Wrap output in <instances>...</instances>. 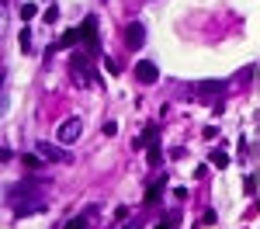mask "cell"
I'll return each mask as SVG.
<instances>
[{"mask_svg":"<svg viewBox=\"0 0 260 229\" xmlns=\"http://www.w3.org/2000/svg\"><path fill=\"white\" fill-rule=\"evenodd\" d=\"M80 132H83L80 118H66V122L59 125V132H56V139H59L62 146H70V143H77V139H80Z\"/></svg>","mask_w":260,"mask_h":229,"instance_id":"1","label":"cell"},{"mask_svg":"<svg viewBox=\"0 0 260 229\" xmlns=\"http://www.w3.org/2000/svg\"><path fill=\"white\" fill-rule=\"evenodd\" d=\"M136 80L139 83H156L160 80V66H156L153 59H142L139 66H136Z\"/></svg>","mask_w":260,"mask_h":229,"instance_id":"2","label":"cell"},{"mask_svg":"<svg viewBox=\"0 0 260 229\" xmlns=\"http://www.w3.org/2000/svg\"><path fill=\"white\" fill-rule=\"evenodd\" d=\"M142 42H146V28H142L139 21L125 24V45H128V49H142Z\"/></svg>","mask_w":260,"mask_h":229,"instance_id":"3","label":"cell"},{"mask_svg":"<svg viewBox=\"0 0 260 229\" xmlns=\"http://www.w3.org/2000/svg\"><path fill=\"white\" fill-rule=\"evenodd\" d=\"M83 42H87V49H90V52H98V18H94V14H90V18H83Z\"/></svg>","mask_w":260,"mask_h":229,"instance_id":"4","label":"cell"},{"mask_svg":"<svg viewBox=\"0 0 260 229\" xmlns=\"http://www.w3.org/2000/svg\"><path fill=\"white\" fill-rule=\"evenodd\" d=\"M225 90V83L222 80H205V83H198V97H212V94H222Z\"/></svg>","mask_w":260,"mask_h":229,"instance_id":"5","label":"cell"},{"mask_svg":"<svg viewBox=\"0 0 260 229\" xmlns=\"http://www.w3.org/2000/svg\"><path fill=\"white\" fill-rule=\"evenodd\" d=\"M163 187H167V177H160L156 184H149V191H146V205H156L163 198Z\"/></svg>","mask_w":260,"mask_h":229,"instance_id":"6","label":"cell"},{"mask_svg":"<svg viewBox=\"0 0 260 229\" xmlns=\"http://www.w3.org/2000/svg\"><path fill=\"white\" fill-rule=\"evenodd\" d=\"M77 42H83V28H73V31H66L59 39V45H77Z\"/></svg>","mask_w":260,"mask_h":229,"instance_id":"7","label":"cell"},{"mask_svg":"<svg viewBox=\"0 0 260 229\" xmlns=\"http://www.w3.org/2000/svg\"><path fill=\"white\" fill-rule=\"evenodd\" d=\"M35 14H39V7H35V4H21V21H31Z\"/></svg>","mask_w":260,"mask_h":229,"instance_id":"8","label":"cell"},{"mask_svg":"<svg viewBox=\"0 0 260 229\" xmlns=\"http://www.w3.org/2000/svg\"><path fill=\"white\" fill-rule=\"evenodd\" d=\"M146 156H149V163H153V167L160 163V143H149V149H146Z\"/></svg>","mask_w":260,"mask_h":229,"instance_id":"9","label":"cell"},{"mask_svg":"<svg viewBox=\"0 0 260 229\" xmlns=\"http://www.w3.org/2000/svg\"><path fill=\"white\" fill-rule=\"evenodd\" d=\"M212 163L219 167V170H225V167H229V156H225V153L219 149V153H212Z\"/></svg>","mask_w":260,"mask_h":229,"instance_id":"10","label":"cell"},{"mask_svg":"<svg viewBox=\"0 0 260 229\" xmlns=\"http://www.w3.org/2000/svg\"><path fill=\"white\" fill-rule=\"evenodd\" d=\"M18 42H21V52H28V49H31V35H28V31H21Z\"/></svg>","mask_w":260,"mask_h":229,"instance_id":"11","label":"cell"},{"mask_svg":"<svg viewBox=\"0 0 260 229\" xmlns=\"http://www.w3.org/2000/svg\"><path fill=\"white\" fill-rule=\"evenodd\" d=\"M156 229H177V215H167V219H163Z\"/></svg>","mask_w":260,"mask_h":229,"instance_id":"12","label":"cell"},{"mask_svg":"<svg viewBox=\"0 0 260 229\" xmlns=\"http://www.w3.org/2000/svg\"><path fill=\"white\" fill-rule=\"evenodd\" d=\"M39 149H42V153H45V156H49V160H59V153H56V149H52V146H49V143H42Z\"/></svg>","mask_w":260,"mask_h":229,"instance_id":"13","label":"cell"},{"mask_svg":"<svg viewBox=\"0 0 260 229\" xmlns=\"http://www.w3.org/2000/svg\"><path fill=\"white\" fill-rule=\"evenodd\" d=\"M62 229H87V222H83V219H70Z\"/></svg>","mask_w":260,"mask_h":229,"instance_id":"14","label":"cell"},{"mask_svg":"<svg viewBox=\"0 0 260 229\" xmlns=\"http://www.w3.org/2000/svg\"><path fill=\"white\" fill-rule=\"evenodd\" d=\"M257 77H260V66H257Z\"/></svg>","mask_w":260,"mask_h":229,"instance_id":"15","label":"cell"},{"mask_svg":"<svg viewBox=\"0 0 260 229\" xmlns=\"http://www.w3.org/2000/svg\"><path fill=\"white\" fill-rule=\"evenodd\" d=\"M128 229H136V226H128Z\"/></svg>","mask_w":260,"mask_h":229,"instance_id":"16","label":"cell"},{"mask_svg":"<svg viewBox=\"0 0 260 229\" xmlns=\"http://www.w3.org/2000/svg\"><path fill=\"white\" fill-rule=\"evenodd\" d=\"M257 122H260V118H257Z\"/></svg>","mask_w":260,"mask_h":229,"instance_id":"17","label":"cell"}]
</instances>
